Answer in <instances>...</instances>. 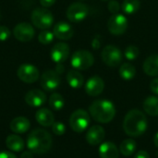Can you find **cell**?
<instances>
[{
  "instance_id": "obj_1",
  "label": "cell",
  "mask_w": 158,
  "mask_h": 158,
  "mask_svg": "<svg viewBox=\"0 0 158 158\" xmlns=\"http://www.w3.org/2000/svg\"><path fill=\"white\" fill-rule=\"evenodd\" d=\"M147 118L145 115L138 110L132 109L127 113L123 121V129L131 137H140L147 130Z\"/></svg>"
},
{
  "instance_id": "obj_2",
  "label": "cell",
  "mask_w": 158,
  "mask_h": 158,
  "mask_svg": "<svg viewBox=\"0 0 158 158\" xmlns=\"http://www.w3.org/2000/svg\"><path fill=\"white\" fill-rule=\"evenodd\" d=\"M52 137L48 131L43 129H35L31 131L26 141L28 149L33 154H45L52 146Z\"/></svg>"
},
{
  "instance_id": "obj_3",
  "label": "cell",
  "mask_w": 158,
  "mask_h": 158,
  "mask_svg": "<svg viewBox=\"0 0 158 158\" xmlns=\"http://www.w3.org/2000/svg\"><path fill=\"white\" fill-rule=\"evenodd\" d=\"M90 116L99 123H109L116 116L114 104L106 99L96 100L89 107Z\"/></svg>"
},
{
  "instance_id": "obj_4",
  "label": "cell",
  "mask_w": 158,
  "mask_h": 158,
  "mask_svg": "<svg viewBox=\"0 0 158 158\" xmlns=\"http://www.w3.org/2000/svg\"><path fill=\"white\" fill-rule=\"evenodd\" d=\"M31 20L36 28L41 30H47L52 26L54 22V17L52 12L47 8L38 7L31 12Z\"/></svg>"
},
{
  "instance_id": "obj_5",
  "label": "cell",
  "mask_w": 158,
  "mask_h": 158,
  "mask_svg": "<svg viewBox=\"0 0 158 158\" xmlns=\"http://www.w3.org/2000/svg\"><path fill=\"white\" fill-rule=\"evenodd\" d=\"M94 58L93 54L84 49L76 51L70 60L71 66L77 70H86L94 65Z\"/></svg>"
},
{
  "instance_id": "obj_6",
  "label": "cell",
  "mask_w": 158,
  "mask_h": 158,
  "mask_svg": "<svg viewBox=\"0 0 158 158\" xmlns=\"http://www.w3.org/2000/svg\"><path fill=\"white\" fill-rule=\"evenodd\" d=\"M90 124V114L83 109L74 111L69 118V125L73 131L83 132Z\"/></svg>"
},
{
  "instance_id": "obj_7",
  "label": "cell",
  "mask_w": 158,
  "mask_h": 158,
  "mask_svg": "<svg viewBox=\"0 0 158 158\" xmlns=\"http://www.w3.org/2000/svg\"><path fill=\"white\" fill-rule=\"evenodd\" d=\"M67 18L69 21L74 23L81 22L89 14V7L86 4L76 2L71 4L67 9Z\"/></svg>"
},
{
  "instance_id": "obj_8",
  "label": "cell",
  "mask_w": 158,
  "mask_h": 158,
  "mask_svg": "<svg viewBox=\"0 0 158 158\" xmlns=\"http://www.w3.org/2000/svg\"><path fill=\"white\" fill-rule=\"evenodd\" d=\"M102 59L108 67H118L122 61L121 51L113 44L106 45L102 51Z\"/></svg>"
},
{
  "instance_id": "obj_9",
  "label": "cell",
  "mask_w": 158,
  "mask_h": 158,
  "mask_svg": "<svg viewBox=\"0 0 158 158\" xmlns=\"http://www.w3.org/2000/svg\"><path fill=\"white\" fill-rule=\"evenodd\" d=\"M128 19L119 13L112 15L107 22V29L113 35L123 34L128 28Z\"/></svg>"
},
{
  "instance_id": "obj_10",
  "label": "cell",
  "mask_w": 158,
  "mask_h": 158,
  "mask_svg": "<svg viewBox=\"0 0 158 158\" xmlns=\"http://www.w3.org/2000/svg\"><path fill=\"white\" fill-rule=\"evenodd\" d=\"M60 76L59 73L56 72V70H46L44 71L40 79L41 86L44 90L47 92H52L57 89L60 85Z\"/></svg>"
},
{
  "instance_id": "obj_11",
  "label": "cell",
  "mask_w": 158,
  "mask_h": 158,
  "mask_svg": "<svg viewBox=\"0 0 158 158\" xmlns=\"http://www.w3.org/2000/svg\"><path fill=\"white\" fill-rule=\"evenodd\" d=\"M17 75L19 79L25 83H33L40 77L38 69L31 64L20 65L17 70Z\"/></svg>"
},
{
  "instance_id": "obj_12",
  "label": "cell",
  "mask_w": 158,
  "mask_h": 158,
  "mask_svg": "<svg viewBox=\"0 0 158 158\" xmlns=\"http://www.w3.org/2000/svg\"><path fill=\"white\" fill-rule=\"evenodd\" d=\"M14 37L22 43H27L34 37L35 31L33 27L28 22H20L17 24L13 30Z\"/></svg>"
},
{
  "instance_id": "obj_13",
  "label": "cell",
  "mask_w": 158,
  "mask_h": 158,
  "mask_svg": "<svg viewBox=\"0 0 158 158\" xmlns=\"http://www.w3.org/2000/svg\"><path fill=\"white\" fill-rule=\"evenodd\" d=\"M69 52L70 48L66 43H57L52 47L50 56L54 62L56 64H61L68 59Z\"/></svg>"
},
{
  "instance_id": "obj_14",
  "label": "cell",
  "mask_w": 158,
  "mask_h": 158,
  "mask_svg": "<svg viewBox=\"0 0 158 158\" xmlns=\"http://www.w3.org/2000/svg\"><path fill=\"white\" fill-rule=\"evenodd\" d=\"M53 33L57 39L66 41L71 39L74 34V30L69 23L66 21H59L54 26Z\"/></svg>"
},
{
  "instance_id": "obj_15",
  "label": "cell",
  "mask_w": 158,
  "mask_h": 158,
  "mask_svg": "<svg viewBox=\"0 0 158 158\" xmlns=\"http://www.w3.org/2000/svg\"><path fill=\"white\" fill-rule=\"evenodd\" d=\"M105 88V82L99 76L90 78L85 84V92L90 96H97L101 94Z\"/></svg>"
},
{
  "instance_id": "obj_16",
  "label": "cell",
  "mask_w": 158,
  "mask_h": 158,
  "mask_svg": "<svg viewBox=\"0 0 158 158\" xmlns=\"http://www.w3.org/2000/svg\"><path fill=\"white\" fill-rule=\"evenodd\" d=\"M25 102L31 107H40L46 102V95L43 91L33 89L26 94Z\"/></svg>"
},
{
  "instance_id": "obj_17",
  "label": "cell",
  "mask_w": 158,
  "mask_h": 158,
  "mask_svg": "<svg viewBox=\"0 0 158 158\" xmlns=\"http://www.w3.org/2000/svg\"><path fill=\"white\" fill-rule=\"evenodd\" d=\"M106 136V132L103 127L99 125L92 126L86 133V141L91 145H97L101 143Z\"/></svg>"
},
{
  "instance_id": "obj_18",
  "label": "cell",
  "mask_w": 158,
  "mask_h": 158,
  "mask_svg": "<svg viewBox=\"0 0 158 158\" xmlns=\"http://www.w3.org/2000/svg\"><path fill=\"white\" fill-rule=\"evenodd\" d=\"M36 121L44 127H52L55 122V117L51 110L47 108H40L35 114Z\"/></svg>"
},
{
  "instance_id": "obj_19",
  "label": "cell",
  "mask_w": 158,
  "mask_h": 158,
  "mask_svg": "<svg viewBox=\"0 0 158 158\" xmlns=\"http://www.w3.org/2000/svg\"><path fill=\"white\" fill-rule=\"evenodd\" d=\"M10 130L17 133V134H21L25 133L26 131H29L30 129V120L24 117H17L14 119L11 120L10 122Z\"/></svg>"
},
{
  "instance_id": "obj_20",
  "label": "cell",
  "mask_w": 158,
  "mask_h": 158,
  "mask_svg": "<svg viewBox=\"0 0 158 158\" xmlns=\"http://www.w3.org/2000/svg\"><path fill=\"white\" fill-rule=\"evenodd\" d=\"M99 156L101 158H118L119 152L115 143L111 142L103 143L99 147Z\"/></svg>"
},
{
  "instance_id": "obj_21",
  "label": "cell",
  "mask_w": 158,
  "mask_h": 158,
  "mask_svg": "<svg viewBox=\"0 0 158 158\" xmlns=\"http://www.w3.org/2000/svg\"><path fill=\"white\" fill-rule=\"evenodd\" d=\"M143 69L148 76H158V55H152L148 56L143 62Z\"/></svg>"
},
{
  "instance_id": "obj_22",
  "label": "cell",
  "mask_w": 158,
  "mask_h": 158,
  "mask_svg": "<svg viewBox=\"0 0 158 158\" xmlns=\"http://www.w3.org/2000/svg\"><path fill=\"white\" fill-rule=\"evenodd\" d=\"M24 141L19 135H9L6 140V147L12 152H20L24 149Z\"/></svg>"
},
{
  "instance_id": "obj_23",
  "label": "cell",
  "mask_w": 158,
  "mask_h": 158,
  "mask_svg": "<svg viewBox=\"0 0 158 158\" xmlns=\"http://www.w3.org/2000/svg\"><path fill=\"white\" fill-rule=\"evenodd\" d=\"M67 81L69 85L73 89L81 88L84 83L83 76L78 70H69L67 74Z\"/></svg>"
},
{
  "instance_id": "obj_24",
  "label": "cell",
  "mask_w": 158,
  "mask_h": 158,
  "mask_svg": "<svg viewBox=\"0 0 158 158\" xmlns=\"http://www.w3.org/2000/svg\"><path fill=\"white\" fill-rule=\"evenodd\" d=\"M143 109L149 116L156 117L158 116V97L149 96L143 102Z\"/></svg>"
},
{
  "instance_id": "obj_25",
  "label": "cell",
  "mask_w": 158,
  "mask_h": 158,
  "mask_svg": "<svg viewBox=\"0 0 158 158\" xmlns=\"http://www.w3.org/2000/svg\"><path fill=\"white\" fill-rule=\"evenodd\" d=\"M119 75L123 80L131 81L136 75V69L131 63H124L119 68Z\"/></svg>"
},
{
  "instance_id": "obj_26",
  "label": "cell",
  "mask_w": 158,
  "mask_h": 158,
  "mask_svg": "<svg viewBox=\"0 0 158 158\" xmlns=\"http://www.w3.org/2000/svg\"><path fill=\"white\" fill-rule=\"evenodd\" d=\"M136 148H137L136 142L131 139H127L121 143V144L119 146V152L123 156H131L135 152Z\"/></svg>"
},
{
  "instance_id": "obj_27",
  "label": "cell",
  "mask_w": 158,
  "mask_h": 158,
  "mask_svg": "<svg viewBox=\"0 0 158 158\" xmlns=\"http://www.w3.org/2000/svg\"><path fill=\"white\" fill-rule=\"evenodd\" d=\"M141 6V2L140 0H124L121 8L125 14L128 15H132L136 13Z\"/></svg>"
},
{
  "instance_id": "obj_28",
  "label": "cell",
  "mask_w": 158,
  "mask_h": 158,
  "mask_svg": "<svg viewBox=\"0 0 158 158\" xmlns=\"http://www.w3.org/2000/svg\"><path fill=\"white\" fill-rule=\"evenodd\" d=\"M49 106L54 110H61L65 106V100L60 94L54 93L49 98Z\"/></svg>"
},
{
  "instance_id": "obj_29",
  "label": "cell",
  "mask_w": 158,
  "mask_h": 158,
  "mask_svg": "<svg viewBox=\"0 0 158 158\" xmlns=\"http://www.w3.org/2000/svg\"><path fill=\"white\" fill-rule=\"evenodd\" d=\"M54 38H55V35H54L53 31H50L47 30H43L38 35V41L42 44H44V45L51 44L54 40Z\"/></svg>"
},
{
  "instance_id": "obj_30",
  "label": "cell",
  "mask_w": 158,
  "mask_h": 158,
  "mask_svg": "<svg viewBox=\"0 0 158 158\" xmlns=\"http://www.w3.org/2000/svg\"><path fill=\"white\" fill-rule=\"evenodd\" d=\"M124 53H125V57L128 60L133 61V60H135L138 57V56L140 54V50H139V48L137 46H135L133 44H131V45H129L125 49Z\"/></svg>"
},
{
  "instance_id": "obj_31",
  "label": "cell",
  "mask_w": 158,
  "mask_h": 158,
  "mask_svg": "<svg viewBox=\"0 0 158 158\" xmlns=\"http://www.w3.org/2000/svg\"><path fill=\"white\" fill-rule=\"evenodd\" d=\"M52 131L56 135H63L66 132V126L61 121H55L52 125Z\"/></svg>"
},
{
  "instance_id": "obj_32",
  "label": "cell",
  "mask_w": 158,
  "mask_h": 158,
  "mask_svg": "<svg viewBox=\"0 0 158 158\" xmlns=\"http://www.w3.org/2000/svg\"><path fill=\"white\" fill-rule=\"evenodd\" d=\"M108 10L114 15V14H118V11L120 10V4L117 1V0H110L108 3Z\"/></svg>"
},
{
  "instance_id": "obj_33",
  "label": "cell",
  "mask_w": 158,
  "mask_h": 158,
  "mask_svg": "<svg viewBox=\"0 0 158 158\" xmlns=\"http://www.w3.org/2000/svg\"><path fill=\"white\" fill-rule=\"evenodd\" d=\"M11 35L9 29L6 26H0V42L6 41Z\"/></svg>"
},
{
  "instance_id": "obj_34",
  "label": "cell",
  "mask_w": 158,
  "mask_h": 158,
  "mask_svg": "<svg viewBox=\"0 0 158 158\" xmlns=\"http://www.w3.org/2000/svg\"><path fill=\"white\" fill-rule=\"evenodd\" d=\"M150 89H151V91H152L155 94L158 95V78L154 79V80L151 81V83H150Z\"/></svg>"
},
{
  "instance_id": "obj_35",
  "label": "cell",
  "mask_w": 158,
  "mask_h": 158,
  "mask_svg": "<svg viewBox=\"0 0 158 158\" xmlns=\"http://www.w3.org/2000/svg\"><path fill=\"white\" fill-rule=\"evenodd\" d=\"M56 0H40V4L42 5L43 7H50L56 3Z\"/></svg>"
},
{
  "instance_id": "obj_36",
  "label": "cell",
  "mask_w": 158,
  "mask_h": 158,
  "mask_svg": "<svg viewBox=\"0 0 158 158\" xmlns=\"http://www.w3.org/2000/svg\"><path fill=\"white\" fill-rule=\"evenodd\" d=\"M0 158H17V156L11 152L2 151L0 152Z\"/></svg>"
},
{
  "instance_id": "obj_37",
  "label": "cell",
  "mask_w": 158,
  "mask_h": 158,
  "mask_svg": "<svg viewBox=\"0 0 158 158\" xmlns=\"http://www.w3.org/2000/svg\"><path fill=\"white\" fill-rule=\"evenodd\" d=\"M134 158H150V156L146 151H139Z\"/></svg>"
},
{
  "instance_id": "obj_38",
  "label": "cell",
  "mask_w": 158,
  "mask_h": 158,
  "mask_svg": "<svg viewBox=\"0 0 158 158\" xmlns=\"http://www.w3.org/2000/svg\"><path fill=\"white\" fill-rule=\"evenodd\" d=\"M20 158H33V153L31 152L30 150L29 151H25L21 154Z\"/></svg>"
},
{
  "instance_id": "obj_39",
  "label": "cell",
  "mask_w": 158,
  "mask_h": 158,
  "mask_svg": "<svg viewBox=\"0 0 158 158\" xmlns=\"http://www.w3.org/2000/svg\"><path fill=\"white\" fill-rule=\"evenodd\" d=\"M154 143H155V145L158 147V132L156 133V135L154 137Z\"/></svg>"
},
{
  "instance_id": "obj_40",
  "label": "cell",
  "mask_w": 158,
  "mask_h": 158,
  "mask_svg": "<svg viewBox=\"0 0 158 158\" xmlns=\"http://www.w3.org/2000/svg\"><path fill=\"white\" fill-rule=\"evenodd\" d=\"M102 1H109V0H102Z\"/></svg>"
}]
</instances>
